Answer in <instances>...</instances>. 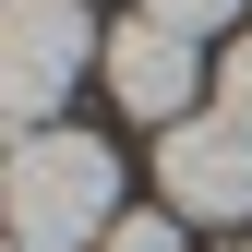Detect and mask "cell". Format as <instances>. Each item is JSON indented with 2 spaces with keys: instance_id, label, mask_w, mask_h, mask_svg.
<instances>
[{
  "instance_id": "5b68a950",
  "label": "cell",
  "mask_w": 252,
  "mask_h": 252,
  "mask_svg": "<svg viewBox=\"0 0 252 252\" xmlns=\"http://www.w3.org/2000/svg\"><path fill=\"white\" fill-rule=\"evenodd\" d=\"M144 24H168V36H216V24H240V0H144Z\"/></svg>"
},
{
  "instance_id": "6da1fadb",
  "label": "cell",
  "mask_w": 252,
  "mask_h": 252,
  "mask_svg": "<svg viewBox=\"0 0 252 252\" xmlns=\"http://www.w3.org/2000/svg\"><path fill=\"white\" fill-rule=\"evenodd\" d=\"M108 216H120V144L108 132H60L48 120L0 168V240H24V252H96Z\"/></svg>"
},
{
  "instance_id": "7a4b0ae2",
  "label": "cell",
  "mask_w": 252,
  "mask_h": 252,
  "mask_svg": "<svg viewBox=\"0 0 252 252\" xmlns=\"http://www.w3.org/2000/svg\"><path fill=\"white\" fill-rule=\"evenodd\" d=\"M96 48L108 36L84 24V0H0V108L48 120L84 72H96Z\"/></svg>"
},
{
  "instance_id": "277c9868",
  "label": "cell",
  "mask_w": 252,
  "mask_h": 252,
  "mask_svg": "<svg viewBox=\"0 0 252 252\" xmlns=\"http://www.w3.org/2000/svg\"><path fill=\"white\" fill-rule=\"evenodd\" d=\"M96 72H108V96L132 108V120H156V132H180L192 120V36H168V24H120V36L96 48Z\"/></svg>"
},
{
  "instance_id": "52a82bcc",
  "label": "cell",
  "mask_w": 252,
  "mask_h": 252,
  "mask_svg": "<svg viewBox=\"0 0 252 252\" xmlns=\"http://www.w3.org/2000/svg\"><path fill=\"white\" fill-rule=\"evenodd\" d=\"M216 120H240V132H252V36L216 60Z\"/></svg>"
},
{
  "instance_id": "3957f363",
  "label": "cell",
  "mask_w": 252,
  "mask_h": 252,
  "mask_svg": "<svg viewBox=\"0 0 252 252\" xmlns=\"http://www.w3.org/2000/svg\"><path fill=\"white\" fill-rule=\"evenodd\" d=\"M156 192L180 228H252V132L240 120H180L156 132Z\"/></svg>"
},
{
  "instance_id": "ba28073f",
  "label": "cell",
  "mask_w": 252,
  "mask_h": 252,
  "mask_svg": "<svg viewBox=\"0 0 252 252\" xmlns=\"http://www.w3.org/2000/svg\"><path fill=\"white\" fill-rule=\"evenodd\" d=\"M0 252H24V240H0Z\"/></svg>"
},
{
  "instance_id": "8992f818",
  "label": "cell",
  "mask_w": 252,
  "mask_h": 252,
  "mask_svg": "<svg viewBox=\"0 0 252 252\" xmlns=\"http://www.w3.org/2000/svg\"><path fill=\"white\" fill-rule=\"evenodd\" d=\"M96 252H180V216H168V204H156V216H108Z\"/></svg>"
},
{
  "instance_id": "9c48e42d",
  "label": "cell",
  "mask_w": 252,
  "mask_h": 252,
  "mask_svg": "<svg viewBox=\"0 0 252 252\" xmlns=\"http://www.w3.org/2000/svg\"><path fill=\"white\" fill-rule=\"evenodd\" d=\"M240 252H252V240H240Z\"/></svg>"
}]
</instances>
